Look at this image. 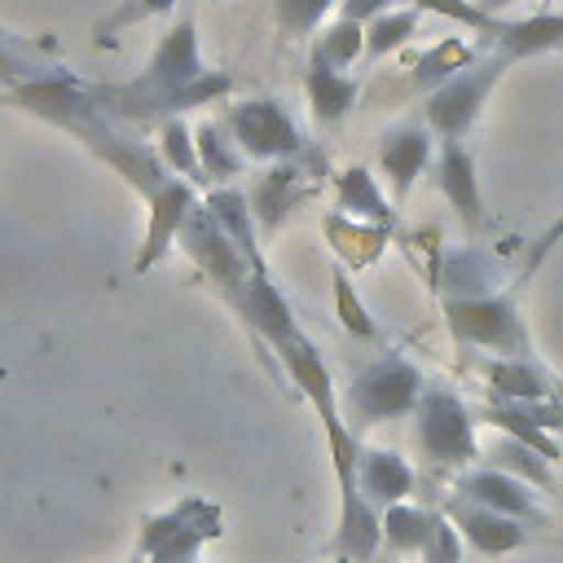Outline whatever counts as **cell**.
I'll use <instances>...</instances> for the list:
<instances>
[{
    "mask_svg": "<svg viewBox=\"0 0 563 563\" xmlns=\"http://www.w3.org/2000/svg\"><path fill=\"white\" fill-rule=\"evenodd\" d=\"M0 101L79 136L101 163H110L119 176H128V185L145 198L150 207V224H145V242H141V255H136V273H150L180 238L189 211L198 207L194 198V185L172 176L158 158V150H150L145 141H136L119 119H110L97 97H92V84H84L79 75H70L66 66L44 75V79H31V84H18L9 92H0Z\"/></svg>",
    "mask_w": 563,
    "mask_h": 563,
    "instance_id": "cell-1",
    "label": "cell"
},
{
    "mask_svg": "<svg viewBox=\"0 0 563 563\" xmlns=\"http://www.w3.org/2000/svg\"><path fill=\"white\" fill-rule=\"evenodd\" d=\"M233 92V75L207 70L198 53V22L194 4L180 9L172 31L150 53L145 70L128 84H92L97 106L119 123H163L194 106H211Z\"/></svg>",
    "mask_w": 563,
    "mask_h": 563,
    "instance_id": "cell-2",
    "label": "cell"
},
{
    "mask_svg": "<svg viewBox=\"0 0 563 563\" xmlns=\"http://www.w3.org/2000/svg\"><path fill=\"white\" fill-rule=\"evenodd\" d=\"M413 444L418 457L431 471H466L479 457V440H475V418L471 409L457 400V391L427 383L422 400L413 409Z\"/></svg>",
    "mask_w": 563,
    "mask_h": 563,
    "instance_id": "cell-3",
    "label": "cell"
},
{
    "mask_svg": "<svg viewBox=\"0 0 563 563\" xmlns=\"http://www.w3.org/2000/svg\"><path fill=\"white\" fill-rule=\"evenodd\" d=\"M444 321L457 343L471 347H493L501 356H532L528 325L519 321L515 290H466V295H444Z\"/></svg>",
    "mask_w": 563,
    "mask_h": 563,
    "instance_id": "cell-4",
    "label": "cell"
},
{
    "mask_svg": "<svg viewBox=\"0 0 563 563\" xmlns=\"http://www.w3.org/2000/svg\"><path fill=\"white\" fill-rule=\"evenodd\" d=\"M422 369L405 361L400 352H383L378 361L361 365L347 387V422H387V418H409L422 400Z\"/></svg>",
    "mask_w": 563,
    "mask_h": 563,
    "instance_id": "cell-5",
    "label": "cell"
},
{
    "mask_svg": "<svg viewBox=\"0 0 563 563\" xmlns=\"http://www.w3.org/2000/svg\"><path fill=\"white\" fill-rule=\"evenodd\" d=\"M510 66L479 53L471 66H462L453 79H444L440 88H431L422 97V123L431 128L435 141H462L471 132V123L479 119L488 92L497 88V79L506 75Z\"/></svg>",
    "mask_w": 563,
    "mask_h": 563,
    "instance_id": "cell-6",
    "label": "cell"
},
{
    "mask_svg": "<svg viewBox=\"0 0 563 563\" xmlns=\"http://www.w3.org/2000/svg\"><path fill=\"white\" fill-rule=\"evenodd\" d=\"M220 528V510L202 497H185L163 515H150L141 523L136 537V554L141 563H198L202 545L216 541Z\"/></svg>",
    "mask_w": 563,
    "mask_h": 563,
    "instance_id": "cell-7",
    "label": "cell"
},
{
    "mask_svg": "<svg viewBox=\"0 0 563 563\" xmlns=\"http://www.w3.org/2000/svg\"><path fill=\"white\" fill-rule=\"evenodd\" d=\"M224 132L233 136L242 158H255V163H299V158H308L303 132L295 128V119L273 97H246V101L229 106Z\"/></svg>",
    "mask_w": 563,
    "mask_h": 563,
    "instance_id": "cell-8",
    "label": "cell"
},
{
    "mask_svg": "<svg viewBox=\"0 0 563 563\" xmlns=\"http://www.w3.org/2000/svg\"><path fill=\"white\" fill-rule=\"evenodd\" d=\"M185 251H189V260L211 277V286L238 308V299H242V290H246V282H251V273H260L264 264H251L238 246H233V238L216 224V216L198 202L194 211H189V220H185V229H180V238H176Z\"/></svg>",
    "mask_w": 563,
    "mask_h": 563,
    "instance_id": "cell-9",
    "label": "cell"
},
{
    "mask_svg": "<svg viewBox=\"0 0 563 563\" xmlns=\"http://www.w3.org/2000/svg\"><path fill=\"white\" fill-rule=\"evenodd\" d=\"M475 53H488L506 66L537 57V53H563V13H528V18H488L479 31Z\"/></svg>",
    "mask_w": 563,
    "mask_h": 563,
    "instance_id": "cell-10",
    "label": "cell"
},
{
    "mask_svg": "<svg viewBox=\"0 0 563 563\" xmlns=\"http://www.w3.org/2000/svg\"><path fill=\"white\" fill-rule=\"evenodd\" d=\"M308 194H312V176H308L299 163H268V167L251 180V189H246L255 229H260L264 238L277 233V224L286 220V211L299 207Z\"/></svg>",
    "mask_w": 563,
    "mask_h": 563,
    "instance_id": "cell-11",
    "label": "cell"
},
{
    "mask_svg": "<svg viewBox=\"0 0 563 563\" xmlns=\"http://www.w3.org/2000/svg\"><path fill=\"white\" fill-rule=\"evenodd\" d=\"M431 158H435V136H431L427 123H400V128L383 132V141H378V167H383L396 202L409 198L413 180L431 167Z\"/></svg>",
    "mask_w": 563,
    "mask_h": 563,
    "instance_id": "cell-12",
    "label": "cell"
},
{
    "mask_svg": "<svg viewBox=\"0 0 563 563\" xmlns=\"http://www.w3.org/2000/svg\"><path fill=\"white\" fill-rule=\"evenodd\" d=\"M444 519L457 528V537L475 550V554H510L528 541V528L523 519H510V515H497L488 506H475L466 497H449L444 501Z\"/></svg>",
    "mask_w": 563,
    "mask_h": 563,
    "instance_id": "cell-13",
    "label": "cell"
},
{
    "mask_svg": "<svg viewBox=\"0 0 563 563\" xmlns=\"http://www.w3.org/2000/svg\"><path fill=\"white\" fill-rule=\"evenodd\" d=\"M457 497L475 501V506H488L497 515H510V519H523V523H541V506H537V493L532 484L506 475V471H493V466H479V471H466L453 488Z\"/></svg>",
    "mask_w": 563,
    "mask_h": 563,
    "instance_id": "cell-14",
    "label": "cell"
},
{
    "mask_svg": "<svg viewBox=\"0 0 563 563\" xmlns=\"http://www.w3.org/2000/svg\"><path fill=\"white\" fill-rule=\"evenodd\" d=\"M435 185L449 198V207L462 216V224L479 229L484 224V198H479V176H475V154L462 141H440L435 154Z\"/></svg>",
    "mask_w": 563,
    "mask_h": 563,
    "instance_id": "cell-15",
    "label": "cell"
},
{
    "mask_svg": "<svg viewBox=\"0 0 563 563\" xmlns=\"http://www.w3.org/2000/svg\"><path fill=\"white\" fill-rule=\"evenodd\" d=\"M334 550L343 563H369L383 550V510L356 488L339 497V528H334Z\"/></svg>",
    "mask_w": 563,
    "mask_h": 563,
    "instance_id": "cell-16",
    "label": "cell"
},
{
    "mask_svg": "<svg viewBox=\"0 0 563 563\" xmlns=\"http://www.w3.org/2000/svg\"><path fill=\"white\" fill-rule=\"evenodd\" d=\"M356 488L378 506H396V501H409V493L418 488V471L391 453V449H361V462H356Z\"/></svg>",
    "mask_w": 563,
    "mask_h": 563,
    "instance_id": "cell-17",
    "label": "cell"
},
{
    "mask_svg": "<svg viewBox=\"0 0 563 563\" xmlns=\"http://www.w3.org/2000/svg\"><path fill=\"white\" fill-rule=\"evenodd\" d=\"M303 88H308V106H312V119L321 128H339L347 119V110L356 106L361 88L347 70H334L330 62L321 57H308V75H303Z\"/></svg>",
    "mask_w": 563,
    "mask_h": 563,
    "instance_id": "cell-18",
    "label": "cell"
},
{
    "mask_svg": "<svg viewBox=\"0 0 563 563\" xmlns=\"http://www.w3.org/2000/svg\"><path fill=\"white\" fill-rule=\"evenodd\" d=\"M334 194H339L343 216L369 220V224H378V229H387V233L396 229V202L383 198L378 176H369V167H343V172L334 176Z\"/></svg>",
    "mask_w": 563,
    "mask_h": 563,
    "instance_id": "cell-19",
    "label": "cell"
},
{
    "mask_svg": "<svg viewBox=\"0 0 563 563\" xmlns=\"http://www.w3.org/2000/svg\"><path fill=\"white\" fill-rule=\"evenodd\" d=\"M479 53H475V44H466V40H457V35H449V40H440V44H431L409 70H405V79L396 84V92H431V88H440L444 79H453L462 66H471Z\"/></svg>",
    "mask_w": 563,
    "mask_h": 563,
    "instance_id": "cell-20",
    "label": "cell"
},
{
    "mask_svg": "<svg viewBox=\"0 0 563 563\" xmlns=\"http://www.w3.org/2000/svg\"><path fill=\"white\" fill-rule=\"evenodd\" d=\"M479 374H484V383L497 391V400H515V405L550 400V383H545V374L532 365V356H497V361H479Z\"/></svg>",
    "mask_w": 563,
    "mask_h": 563,
    "instance_id": "cell-21",
    "label": "cell"
},
{
    "mask_svg": "<svg viewBox=\"0 0 563 563\" xmlns=\"http://www.w3.org/2000/svg\"><path fill=\"white\" fill-rule=\"evenodd\" d=\"M435 519L440 510H427V506H413V501H396L383 510V545L391 554H422L431 532H435Z\"/></svg>",
    "mask_w": 563,
    "mask_h": 563,
    "instance_id": "cell-22",
    "label": "cell"
},
{
    "mask_svg": "<svg viewBox=\"0 0 563 563\" xmlns=\"http://www.w3.org/2000/svg\"><path fill=\"white\" fill-rule=\"evenodd\" d=\"M194 150H198L202 176H207L211 185H229V180L242 176V167H246L242 150L233 145V136H229L224 123H216V119H202V123L194 128Z\"/></svg>",
    "mask_w": 563,
    "mask_h": 563,
    "instance_id": "cell-23",
    "label": "cell"
},
{
    "mask_svg": "<svg viewBox=\"0 0 563 563\" xmlns=\"http://www.w3.org/2000/svg\"><path fill=\"white\" fill-rule=\"evenodd\" d=\"M484 457H488L493 471H506V475H515V479H523V484H532V488H550V484H554V475H550L554 462H545L537 449H528L523 440H515V435H506V431L484 449Z\"/></svg>",
    "mask_w": 563,
    "mask_h": 563,
    "instance_id": "cell-24",
    "label": "cell"
},
{
    "mask_svg": "<svg viewBox=\"0 0 563 563\" xmlns=\"http://www.w3.org/2000/svg\"><path fill=\"white\" fill-rule=\"evenodd\" d=\"M418 22H422V9L409 4V9H383L378 18L365 22V62H383L387 53L405 48L413 35H418Z\"/></svg>",
    "mask_w": 563,
    "mask_h": 563,
    "instance_id": "cell-25",
    "label": "cell"
},
{
    "mask_svg": "<svg viewBox=\"0 0 563 563\" xmlns=\"http://www.w3.org/2000/svg\"><path fill=\"white\" fill-rule=\"evenodd\" d=\"M53 70H62V66L44 57V44H31V40H22V35L0 31V88H4V92L18 88V84L44 79V75H53Z\"/></svg>",
    "mask_w": 563,
    "mask_h": 563,
    "instance_id": "cell-26",
    "label": "cell"
},
{
    "mask_svg": "<svg viewBox=\"0 0 563 563\" xmlns=\"http://www.w3.org/2000/svg\"><path fill=\"white\" fill-rule=\"evenodd\" d=\"M325 238H330V246H334L343 260H352V268L374 264V260L383 255V246H387V229L361 224V220H352V216H330V220H325Z\"/></svg>",
    "mask_w": 563,
    "mask_h": 563,
    "instance_id": "cell-27",
    "label": "cell"
},
{
    "mask_svg": "<svg viewBox=\"0 0 563 563\" xmlns=\"http://www.w3.org/2000/svg\"><path fill=\"white\" fill-rule=\"evenodd\" d=\"M158 158H163V167L172 176H180L189 185H202L207 180L202 176V163H198V150H194V128L180 114H172V119L158 123Z\"/></svg>",
    "mask_w": 563,
    "mask_h": 563,
    "instance_id": "cell-28",
    "label": "cell"
},
{
    "mask_svg": "<svg viewBox=\"0 0 563 563\" xmlns=\"http://www.w3.org/2000/svg\"><path fill=\"white\" fill-rule=\"evenodd\" d=\"M312 57L330 62L334 70H347L352 62H365V26L352 22V18H334V22L317 35Z\"/></svg>",
    "mask_w": 563,
    "mask_h": 563,
    "instance_id": "cell-29",
    "label": "cell"
},
{
    "mask_svg": "<svg viewBox=\"0 0 563 563\" xmlns=\"http://www.w3.org/2000/svg\"><path fill=\"white\" fill-rule=\"evenodd\" d=\"M176 4H180V0H119V4L92 26V35H97L101 48H114V44H119V31H128V26H136V22H150V18H167V13H176Z\"/></svg>",
    "mask_w": 563,
    "mask_h": 563,
    "instance_id": "cell-30",
    "label": "cell"
},
{
    "mask_svg": "<svg viewBox=\"0 0 563 563\" xmlns=\"http://www.w3.org/2000/svg\"><path fill=\"white\" fill-rule=\"evenodd\" d=\"M330 9H339V0H273V18L290 40L312 35L330 18Z\"/></svg>",
    "mask_w": 563,
    "mask_h": 563,
    "instance_id": "cell-31",
    "label": "cell"
},
{
    "mask_svg": "<svg viewBox=\"0 0 563 563\" xmlns=\"http://www.w3.org/2000/svg\"><path fill=\"white\" fill-rule=\"evenodd\" d=\"M330 282H334V312H339L343 330H347V334H356V339H365V343H374V339H378V325H374V317L365 312V303L356 299L347 268H334V277H330Z\"/></svg>",
    "mask_w": 563,
    "mask_h": 563,
    "instance_id": "cell-32",
    "label": "cell"
},
{
    "mask_svg": "<svg viewBox=\"0 0 563 563\" xmlns=\"http://www.w3.org/2000/svg\"><path fill=\"white\" fill-rule=\"evenodd\" d=\"M422 563H462V537H457V528L444 519V510H440L435 532H431V541H427V550H422Z\"/></svg>",
    "mask_w": 563,
    "mask_h": 563,
    "instance_id": "cell-33",
    "label": "cell"
},
{
    "mask_svg": "<svg viewBox=\"0 0 563 563\" xmlns=\"http://www.w3.org/2000/svg\"><path fill=\"white\" fill-rule=\"evenodd\" d=\"M559 242H563V211H559V216H554V224H550V229H545V233L532 242V251H528V260H523V282L537 273V264H541V260H545V255H550Z\"/></svg>",
    "mask_w": 563,
    "mask_h": 563,
    "instance_id": "cell-34",
    "label": "cell"
},
{
    "mask_svg": "<svg viewBox=\"0 0 563 563\" xmlns=\"http://www.w3.org/2000/svg\"><path fill=\"white\" fill-rule=\"evenodd\" d=\"M387 9V0H339V18H352V22H369V18H378Z\"/></svg>",
    "mask_w": 563,
    "mask_h": 563,
    "instance_id": "cell-35",
    "label": "cell"
},
{
    "mask_svg": "<svg viewBox=\"0 0 563 563\" xmlns=\"http://www.w3.org/2000/svg\"><path fill=\"white\" fill-rule=\"evenodd\" d=\"M484 13H493V18H501V9H510V4H519V0H475ZM541 4V0H537Z\"/></svg>",
    "mask_w": 563,
    "mask_h": 563,
    "instance_id": "cell-36",
    "label": "cell"
},
{
    "mask_svg": "<svg viewBox=\"0 0 563 563\" xmlns=\"http://www.w3.org/2000/svg\"><path fill=\"white\" fill-rule=\"evenodd\" d=\"M128 563H141V554H132V559H128Z\"/></svg>",
    "mask_w": 563,
    "mask_h": 563,
    "instance_id": "cell-37",
    "label": "cell"
}]
</instances>
